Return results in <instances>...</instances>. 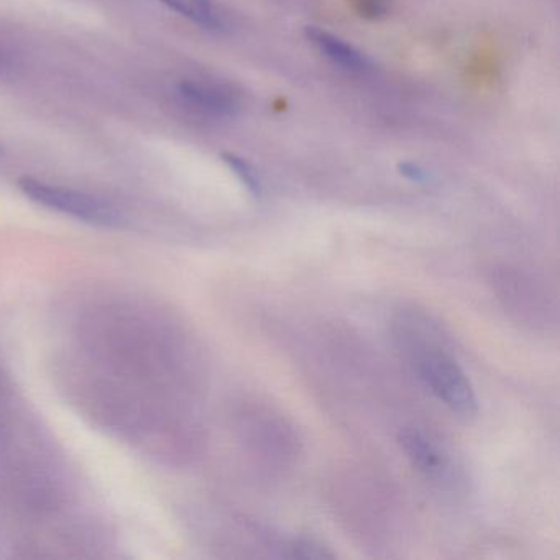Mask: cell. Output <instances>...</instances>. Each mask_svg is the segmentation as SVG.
<instances>
[{"label": "cell", "mask_w": 560, "mask_h": 560, "mask_svg": "<svg viewBox=\"0 0 560 560\" xmlns=\"http://www.w3.org/2000/svg\"><path fill=\"white\" fill-rule=\"evenodd\" d=\"M19 188L32 201L88 224L119 228L124 221L122 212L116 206L88 192L50 185L34 178H22L19 182Z\"/></svg>", "instance_id": "1"}, {"label": "cell", "mask_w": 560, "mask_h": 560, "mask_svg": "<svg viewBox=\"0 0 560 560\" xmlns=\"http://www.w3.org/2000/svg\"><path fill=\"white\" fill-rule=\"evenodd\" d=\"M416 369L424 385L452 411L462 416L477 412L474 386L451 355L438 349L424 350L416 360Z\"/></svg>", "instance_id": "2"}, {"label": "cell", "mask_w": 560, "mask_h": 560, "mask_svg": "<svg viewBox=\"0 0 560 560\" xmlns=\"http://www.w3.org/2000/svg\"><path fill=\"white\" fill-rule=\"evenodd\" d=\"M178 93L191 109L215 119H231L241 110L237 96L221 84L185 80L179 83Z\"/></svg>", "instance_id": "3"}, {"label": "cell", "mask_w": 560, "mask_h": 560, "mask_svg": "<svg viewBox=\"0 0 560 560\" xmlns=\"http://www.w3.org/2000/svg\"><path fill=\"white\" fill-rule=\"evenodd\" d=\"M304 34H306L307 40L319 50V54L336 67L352 71V73H369L373 70L372 61L362 51L357 50L355 47L347 44L337 35L323 31L320 27H306Z\"/></svg>", "instance_id": "4"}, {"label": "cell", "mask_w": 560, "mask_h": 560, "mask_svg": "<svg viewBox=\"0 0 560 560\" xmlns=\"http://www.w3.org/2000/svg\"><path fill=\"white\" fill-rule=\"evenodd\" d=\"M398 442L416 470L428 475V477L441 474V454L424 435L416 431H405L399 434Z\"/></svg>", "instance_id": "5"}, {"label": "cell", "mask_w": 560, "mask_h": 560, "mask_svg": "<svg viewBox=\"0 0 560 560\" xmlns=\"http://www.w3.org/2000/svg\"><path fill=\"white\" fill-rule=\"evenodd\" d=\"M160 2L208 31L222 28L221 15L215 11L212 0H160Z\"/></svg>", "instance_id": "6"}, {"label": "cell", "mask_w": 560, "mask_h": 560, "mask_svg": "<svg viewBox=\"0 0 560 560\" xmlns=\"http://www.w3.org/2000/svg\"><path fill=\"white\" fill-rule=\"evenodd\" d=\"M222 162L235 173V176L241 179L242 185H244L252 195L260 196V178H258L257 172H255L254 166H252L247 160L234 155V153H222Z\"/></svg>", "instance_id": "7"}, {"label": "cell", "mask_w": 560, "mask_h": 560, "mask_svg": "<svg viewBox=\"0 0 560 560\" xmlns=\"http://www.w3.org/2000/svg\"><path fill=\"white\" fill-rule=\"evenodd\" d=\"M291 549H293V557H296V559L324 560L334 557V553L329 552L327 547L314 539H296Z\"/></svg>", "instance_id": "8"}, {"label": "cell", "mask_w": 560, "mask_h": 560, "mask_svg": "<svg viewBox=\"0 0 560 560\" xmlns=\"http://www.w3.org/2000/svg\"><path fill=\"white\" fill-rule=\"evenodd\" d=\"M353 5L362 18L370 21L385 18L389 9L388 0H353Z\"/></svg>", "instance_id": "9"}, {"label": "cell", "mask_w": 560, "mask_h": 560, "mask_svg": "<svg viewBox=\"0 0 560 560\" xmlns=\"http://www.w3.org/2000/svg\"><path fill=\"white\" fill-rule=\"evenodd\" d=\"M398 170L399 173L405 176V178L409 179V182L419 183V185H424V183L431 182V176H429V173L425 172L422 166L416 165V163H399Z\"/></svg>", "instance_id": "10"}]
</instances>
